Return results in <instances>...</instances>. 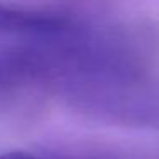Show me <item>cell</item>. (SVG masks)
<instances>
[{
    "label": "cell",
    "mask_w": 159,
    "mask_h": 159,
    "mask_svg": "<svg viewBox=\"0 0 159 159\" xmlns=\"http://www.w3.org/2000/svg\"><path fill=\"white\" fill-rule=\"evenodd\" d=\"M67 31V22L57 17L21 11L0 4V34L26 33V34H57Z\"/></svg>",
    "instance_id": "obj_1"
},
{
    "label": "cell",
    "mask_w": 159,
    "mask_h": 159,
    "mask_svg": "<svg viewBox=\"0 0 159 159\" xmlns=\"http://www.w3.org/2000/svg\"><path fill=\"white\" fill-rule=\"evenodd\" d=\"M0 159H50V157H41V156L24 152V151H11V152H5V154H0Z\"/></svg>",
    "instance_id": "obj_2"
}]
</instances>
